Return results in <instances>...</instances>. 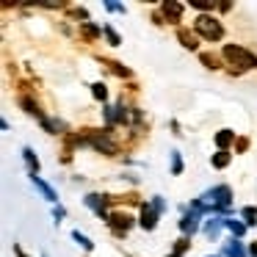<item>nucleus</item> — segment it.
I'll return each mask as SVG.
<instances>
[{
  "mask_svg": "<svg viewBox=\"0 0 257 257\" xmlns=\"http://www.w3.org/2000/svg\"><path fill=\"white\" fill-rule=\"evenodd\" d=\"M221 58L232 67L229 75H240V72H249V69H257V56L251 50H246L243 45H224Z\"/></svg>",
  "mask_w": 257,
  "mask_h": 257,
  "instance_id": "f257e3e1",
  "label": "nucleus"
},
{
  "mask_svg": "<svg viewBox=\"0 0 257 257\" xmlns=\"http://www.w3.org/2000/svg\"><path fill=\"white\" fill-rule=\"evenodd\" d=\"M194 34L205 42H221L224 39V23L218 17H213V14H196Z\"/></svg>",
  "mask_w": 257,
  "mask_h": 257,
  "instance_id": "f03ea898",
  "label": "nucleus"
},
{
  "mask_svg": "<svg viewBox=\"0 0 257 257\" xmlns=\"http://www.w3.org/2000/svg\"><path fill=\"white\" fill-rule=\"evenodd\" d=\"M202 199H205L207 205H213V210H216V213H227L235 196H232V188H229V185H213Z\"/></svg>",
  "mask_w": 257,
  "mask_h": 257,
  "instance_id": "7ed1b4c3",
  "label": "nucleus"
},
{
  "mask_svg": "<svg viewBox=\"0 0 257 257\" xmlns=\"http://www.w3.org/2000/svg\"><path fill=\"white\" fill-rule=\"evenodd\" d=\"M133 221H136V218L130 216V213H122V210H116V213H111V216H108V227L113 229V235H116V238H124V235H127V229L133 227Z\"/></svg>",
  "mask_w": 257,
  "mask_h": 257,
  "instance_id": "20e7f679",
  "label": "nucleus"
},
{
  "mask_svg": "<svg viewBox=\"0 0 257 257\" xmlns=\"http://www.w3.org/2000/svg\"><path fill=\"white\" fill-rule=\"evenodd\" d=\"M86 207H89V210H94L97 216L102 218V221H108V216H111V213H108V205H111V199H108V196H102V194H86Z\"/></svg>",
  "mask_w": 257,
  "mask_h": 257,
  "instance_id": "39448f33",
  "label": "nucleus"
},
{
  "mask_svg": "<svg viewBox=\"0 0 257 257\" xmlns=\"http://www.w3.org/2000/svg\"><path fill=\"white\" fill-rule=\"evenodd\" d=\"M202 224H205V221H202V213H196V210H188V213H185V216L177 221V227H180V232H183L185 238H191V235H194L196 229L202 227Z\"/></svg>",
  "mask_w": 257,
  "mask_h": 257,
  "instance_id": "423d86ee",
  "label": "nucleus"
},
{
  "mask_svg": "<svg viewBox=\"0 0 257 257\" xmlns=\"http://www.w3.org/2000/svg\"><path fill=\"white\" fill-rule=\"evenodd\" d=\"M158 210L150 205V202H141V216H139V227L147 229V232H152V229L158 227Z\"/></svg>",
  "mask_w": 257,
  "mask_h": 257,
  "instance_id": "0eeeda50",
  "label": "nucleus"
},
{
  "mask_svg": "<svg viewBox=\"0 0 257 257\" xmlns=\"http://www.w3.org/2000/svg\"><path fill=\"white\" fill-rule=\"evenodd\" d=\"M161 17L166 20L169 25H177L183 20V6H180L177 0H163L161 3Z\"/></svg>",
  "mask_w": 257,
  "mask_h": 257,
  "instance_id": "6e6552de",
  "label": "nucleus"
},
{
  "mask_svg": "<svg viewBox=\"0 0 257 257\" xmlns=\"http://www.w3.org/2000/svg\"><path fill=\"white\" fill-rule=\"evenodd\" d=\"M221 229H227L224 227V216H210V218H205V224H202V232H205L207 240H218Z\"/></svg>",
  "mask_w": 257,
  "mask_h": 257,
  "instance_id": "1a4fd4ad",
  "label": "nucleus"
},
{
  "mask_svg": "<svg viewBox=\"0 0 257 257\" xmlns=\"http://www.w3.org/2000/svg\"><path fill=\"white\" fill-rule=\"evenodd\" d=\"M28 177H31V183L36 185V191H39V194L45 196V199L50 202V205H56V202H58V194L53 191V185H50V183H45V180H42V174H28Z\"/></svg>",
  "mask_w": 257,
  "mask_h": 257,
  "instance_id": "9d476101",
  "label": "nucleus"
},
{
  "mask_svg": "<svg viewBox=\"0 0 257 257\" xmlns=\"http://www.w3.org/2000/svg\"><path fill=\"white\" fill-rule=\"evenodd\" d=\"M177 42L185 47V50H196V47H199V36H196L191 28H177Z\"/></svg>",
  "mask_w": 257,
  "mask_h": 257,
  "instance_id": "9b49d317",
  "label": "nucleus"
},
{
  "mask_svg": "<svg viewBox=\"0 0 257 257\" xmlns=\"http://www.w3.org/2000/svg\"><path fill=\"white\" fill-rule=\"evenodd\" d=\"M78 28H80V36H83L86 42H97L102 36V28H100V25H94L91 20H89V23H78Z\"/></svg>",
  "mask_w": 257,
  "mask_h": 257,
  "instance_id": "f8f14e48",
  "label": "nucleus"
},
{
  "mask_svg": "<svg viewBox=\"0 0 257 257\" xmlns=\"http://www.w3.org/2000/svg\"><path fill=\"white\" fill-rule=\"evenodd\" d=\"M17 105L23 108V111L28 113V116H36V119H39V122H42V119H45V113H42V108L36 105V102L31 100V97H17Z\"/></svg>",
  "mask_w": 257,
  "mask_h": 257,
  "instance_id": "ddd939ff",
  "label": "nucleus"
},
{
  "mask_svg": "<svg viewBox=\"0 0 257 257\" xmlns=\"http://www.w3.org/2000/svg\"><path fill=\"white\" fill-rule=\"evenodd\" d=\"M23 161H25V166H28V174L42 172V163H39V158H36V152L31 150V147H23Z\"/></svg>",
  "mask_w": 257,
  "mask_h": 257,
  "instance_id": "4468645a",
  "label": "nucleus"
},
{
  "mask_svg": "<svg viewBox=\"0 0 257 257\" xmlns=\"http://www.w3.org/2000/svg\"><path fill=\"white\" fill-rule=\"evenodd\" d=\"M224 254L227 257H249V251H246V246L240 243V238H232L224 243Z\"/></svg>",
  "mask_w": 257,
  "mask_h": 257,
  "instance_id": "2eb2a0df",
  "label": "nucleus"
},
{
  "mask_svg": "<svg viewBox=\"0 0 257 257\" xmlns=\"http://www.w3.org/2000/svg\"><path fill=\"white\" fill-rule=\"evenodd\" d=\"M213 141H216L218 150H229V147L235 144V133L229 127H224V130H218V133H216V139H213Z\"/></svg>",
  "mask_w": 257,
  "mask_h": 257,
  "instance_id": "dca6fc26",
  "label": "nucleus"
},
{
  "mask_svg": "<svg viewBox=\"0 0 257 257\" xmlns=\"http://www.w3.org/2000/svg\"><path fill=\"white\" fill-rule=\"evenodd\" d=\"M229 163H232V155H229V150H216V155L210 158V166H213V169H227Z\"/></svg>",
  "mask_w": 257,
  "mask_h": 257,
  "instance_id": "f3484780",
  "label": "nucleus"
},
{
  "mask_svg": "<svg viewBox=\"0 0 257 257\" xmlns=\"http://www.w3.org/2000/svg\"><path fill=\"white\" fill-rule=\"evenodd\" d=\"M100 64H102V67H108L113 75H119V78H130V75H133L127 67H124V64H119V61H111V58H100Z\"/></svg>",
  "mask_w": 257,
  "mask_h": 257,
  "instance_id": "a211bd4d",
  "label": "nucleus"
},
{
  "mask_svg": "<svg viewBox=\"0 0 257 257\" xmlns=\"http://www.w3.org/2000/svg\"><path fill=\"white\" fill-rule=\"evenodd\" d=\"M224 227L232 232V238H243L246 235V224L238 221V218H224Z\"/></svg>",
  "mask_w": 257,
  "mask_h": 257,
  "instance_id": "6ab92c4d",
  "label": "nucleus"
},
{
  "mask_svg": "<svg viewBox=\"0 0 257 257\" xmlns=\"http://www.w3.org/2000/svg\"><path fill=\"white\" fill-rule=\"evenodd\" d=\"M240 218H243L246 227H257V207L254 205H246L243 210H240Z\"/></svg>",
  "mask_w": 257,
  "mask_h": 257,
  "instance_id": "aec40b11",
  "label": "nucleus"
},
{
  "mask_svg": "<svg viewBox=\"0 0 257 257\" xmlns=\"http://www.w3.org/2000/svg\"><path fill=\"white\" fill-rule=\"evenodd\" d=\"M72 240H75V243H80V249H83V251H91V249H94L91 238H89V235H83L80 229H72Z\"/></svg>",
  "mask_w": 257,
  "mask_h": 257,
  "instance_id": "412c9836",
  "label": "nucleus"
},
{
  "mask_svg": "<svg viewBox=\"0 0 257 257\" xmlns=\"http://www.w3.org/2000/svg\"><path fill=\"white\" fill-rule=\"evenodd\" d=\"M91 97H94L97 102H105V100H108V86L102 83V80H97V83H91Z\"/></svg>",
  "mask_w": 257,
  "mask_h": 257,
  "instance_id": "4be33fe9",
  "label": "nucleus"
},
{
  "mask_svg": "<svg viewBox=\"0 0 257 257\" xmlns=\"http://www.w3.org/2000/svg\"><path fill=\"white\" fill-rule=\"evenodd\" d=\"M102 36L108 39V45H111V47H119V45H122V36H119L116 31H113L111 25H108V23L102 25Z\"/></svg>",
  "mask_w": 257,
  "mask_h": 257,
  "instance_id": "5701e85b",
  "label": "nucleus"
},
{
  "mask_svg": "<svg viewBox=\"0 0 257 257\" xmlns=\"http://www.w3.org/2000/svg\"><path fill=\"white\" fill-rule=\"evenodd\" d=\"M199 61L205 64L207 69H221V58L213 56V53H199Z\"/></svg>",
  "mask_w": 257,
  "mask_h": 257,
  "instance_id": "b1692460",
  "label": "nucleus"
},
{
  "mask_svg": "<svg viewBox=\"0 0 257 257\" xmlns=\"http://www.w3.org/2000/svg\"><path fill=\"white\" fill-rule=\"evenodd\" d=\"M188 249H191V238H185V235H183L180 240H174V249H172V254H174V257H183Z\"/></svg>",
  "mask_w": 257,
  "mask_h": 257,
  "instance_id": "393cba45",
  "label": "nucleus"
},
{
  "mask_svg": "<svg viewBox=\"0 0 257 257\" xmlns=\"http://www.w3.org/2000/svg\"><path fill=\"white\" fill-rule=\"evenodd\" d=\"M169 158H172V174H174V177H177V174H183V155L174 150Z\"/></svg>",
  "mask_w": 257,
  "mask_h": 257,
  "instance_id": "a878e982",
  "label": "nucleus"
},
{
  "mask_svg": "<svg viewBox=\"0 0 257 257\" xmlns=\"http://www.w3.org/2000/svg\"><path fill=\"white\" fill-rule=\"evenodd\" d=\"M150 205L158 210V216H163V213H166V202H163V196H152Z\"/></svg>",
  "mask_w": 257,
  "mask_h": 257,
  "instance_id": "bb28decb",
  "label": "nucleus"
},
{
  "mask_svg": "<svg viewBox=\"0 0 257 257\" xmlns=\"http://www.w3.org/2000/svg\"><path fill=\"white\" fill-rule=\"evenodd\" d=\"M69 14H72L75 20H83V23H89V12H86V9H69Z\"/></svg>",
  "mask_w": 257,
  "mask_h": 257,
  "instance_id": "cd10ccee",
  "label": "nucleus"
},
{
  "mask_svg": "<svg viewBox=\"0 0 257 257\" xmlns=\"http://www.w3.org/2000/svg\"><path fill=\"white\" fill-rule=\"evenodd\" d=\"M53 218H56V221L67 218V210H64V205H53Z\"/></svg>",
  "mask_w": 257,
  "mask_h": 257,
  "instance_id": "c85d7f7f",
  "label": "nucleus"
},
{
  "mask_svg": "<svg viewBox=\"0 0 257 257\" xmlns=\"http://www.w3.org/2000/svg\"><path fill=\"white\" fill-rule=\"evenodd\" d=\"M102 6H105L108 12H119V14H124V6H119V3H111V0H105Z\"/></svg>",
  "mask_w": 257,
  "mask_h": 257,
  "instance_id": "c756f323",
  "label": "nucleus"
},
{
  "mask_svg": "<svg viewBox=\"0 0 257 257\" xmlns=\"http://www.w3.org/2000/svg\"><path fill=\"white\" fill-rule=\"evenodd\" d=\"M246 147H249V141H246V139H238V152H246Z\"/></svg>",
  "mask_w": 257,
  "mask_h": 257,
  "instance_id": "7c9ffc66",
  "label": "nucleus"
},
{
  "mask_svg": "<svg viewBox=\"0 0 257 257\" xmlns=\"http://www.w3.org/2000/svg\"><path fill=\"white\" fill-rule=\"evenodd\" d=\"M249 257H257V240H254V243L249 246Z\"/></svg>",
  "mask_w": 257,
  "mask_h": 257,
  "instance_id": "2f4dec72",
  "label": "nucleus"
},
{
  "mask_svg": "<svg viewBox=\"0 0 257 257\" xmlns=\"http://www.w3.org/2000/svg\"><path fill=\"white\" fill-rule=\"evenodd\" d=\"M14 254H17V257H25V254H23V249H20L17 243H14Z\"/></svg>",
  "mask_w": 257,
  "mask_h": 257,
  "instance_id": "473e14b6",
  "label": "nucleus"
},
{
  "mask_svg": "<svg viewBox=\"0 0 257 257\" xmlns=\"http://www.w3.org/2000/svg\"><path fill=\"white\" fill-rule=\"evenodd\" d=\"M207 257H218V254H207Z\"/></svg>",
  "mask_w": 257,
  "mask_h": 257,
  "instance_id": "72a5a7b5",
  "label": "nucleus"
},
{
  "mask_svg": "<svg viewBox=\"0 0 257 257\" xmlns=\"http://www.w3.org/2000/svg\"><path fill=\"white\" fill-rule=\"evenodd\" d=\"M169 257H174V254H169Z\"/></svg>",
  "mask_w": 257,
  "mask_h": 257,
  "instance_id": "f704fd0d",
  "label": "nucleus"
}]
</instances>
